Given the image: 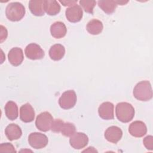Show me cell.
Masks as SVG:
<instances>
[{
	"mask_svg": "<svg viewBox=\"0 0 153 153\" xmlns=\"http://www.w3.org/2000/svg\"><path fill=\"white\" fill-rule=\"evenodd\" d=\"M133 106L127 102L118 103L115 108V114L117 119L122 123H128L134 116Z\"/></svg>",
	"mask_w": 153,
	"mask_h": 153,
	"instance_id": "6da1fadb",
	"label": "cell"
},
{
	"mask_svg": "<svg viewBox=\"0 0 153 153\" xmlns=\"http://www.w3.org/2000/svg\"><path fill=\"white\" fill-rule=\"evenodd\" d=\"M134 97L140 101H148L152 98V90L148 81H142L138 82L133 89Z\"/></svg>",
	"mask_w": 153,
	"mask_h": 153,
	"instance_id": "7a4b0ae2",
	"label": "cell"
},
{
	"mask_svg": "<svg viewBox=\"0 0 153 153\" xmlns=\"http://www.w3.org/2000/svg\"><path fill=\"white\" fill-rule=\"evenodd\" d=\"M20 118L24 123H30L35 118V111L30 104L27 103L20 109Z\"/></svg>",
	"mask_w": 153,
	"mask_h": 153,
	"instance_id": "5bb4252c",
	"label": "cell"
},
{
	"mask_svg": "<svg viewBox=\"0 0 153 153\" xmlns=\"http://www.w3.org/2000/svg\"><path fill=\"white\" fill-rule=\"evenodd\" d=\"M65 16L69 22L71 23L78 22L82 18L83 12L82 8L77 4H75L66 10Z\"/></svg>",
	"mask_w": 153,
	"mask_h": 153,
	"instance_id": "9c48e42d",
	"label": "cell"
},
{
	"mask_svg": "<svg viewBox=\"0 0 153 153\" xmlns=\"http://www.w3.org/2000/svg\"><path fill=\"white\" fill-rule=\"evenodd\" d=\"M29 8L35 16H42L45 14L44 0H30L29 2Z\"/></svg>",
	"mask_w": 153,
	"mask_h": 153,
	"instance_id": "e0dca14e",
	"label": "cell"
},
{
	"mask_svg": "<svg viewBox=\"0 0 153 153\" xmlns=\"http://www.w3.org/2000/svg\"><path fill=\"white\" fill-rule=\"evenodd\" d=\"M88 143V137L86 134L81 132H75L69 139L71 146L75 149L84 148Z\"/></svg>",
	"mask_w": 153,
	"mask_h": 153,
	"instance_id": "52a82bcc",
	"label": "cell"
},
{
	"mask_svg": "<svg viewBox=\"0 0 153 153\" xmlns=\"http://www.w3.org/2000/svg\"><path fill=\"white\" fill-rule=\"evenodd\" d=\"M28 142L33 148L41 149L47 145L48 139L47 136L44 134L38 132H33L29 135Z\"/></svg>",
	"mask_w": 153,
	"mask_h": 153,
	"instance_id": "8992f818",
	"label": "cell"
},
{
	"mask_svg": "<svg viewBox=\"0 0 153 153\" xmlns=\"http://www.w3.org/2000/svg\"><path fill=\"white\" fill-rule=\"evenodd\" d=\"M26 56L30 60H39L42 59L45 53L41 47L37 44L30 43L28 44L25 50Z\"/></svg>",
	"mask_w": 153,
	"mask_h": 153,
	"instance_id": "ba28073f",
	"label": "cell"
},
{
	"mask_svg": "<svg viewBox=\"0 0 153 153\" xmlns=\"http://www.w3.org/2000/svg\"><path fill=\"white\" fill-rule=\"evenodd\" d=\"M83 152H97V151L96 149H94V148L93 147L90 146L87 148V149L83 151Z\"/></svg>",
	"mask_w": 153,
	"mask_h": 153,
	"instance_id": "f546056e",
	"label": "cell"
},
{
	"mask_svg": "<svg viewBox=\"0 0 153 153\" xmlns=\"http://www.w3.org/2000/svg\"><path fill=\"white\" fill-rule=\"evenodd\" d=\"M7 18L12 22L20 21L25 14V8L23 5L18 2L8 4L5 9Z\"/></svg>",
	"mask_w": 153,
	"mask_h": 153,
	"instance_id": "3957f363",
	"label": "cell"
},
{
	"mask_svg": "<svg viewBox=\"0 0 153 153\" xmlns=\"http://www.w3.org/2000/svg\"><path fill=\"white\" fill-rule=\"evenodd\" d=\"M123 131L117 126H111L105 132V137L109 142L117 143L122 137Z\"/></svg>",
	"mask_w": 153,
	"mask_h": 153,
	"instance_id": "7c38bea8",
	"label": "cell"
},
{
	"mask_svg": "<svg viewBox=\"0 0 153 153\" xmlns=\"http://www.w3.org/2000/svg\"><path fill=\"white\" fill-rule=\"evenodd\" d=\"M114 106L111 102H103L99 106L98 108L99 115L103 120H113L114 118Z\"/></svg>",
	"mask_w": 153,
	"mask_h": 153,
	"instance_id": "8fae6325",
	"label": "cell"
},
{
	"mask_svg": "<svg viewBox=\"0 0 153 153\" xmlns=\"http://www.w3.org/2000/svg\"><path fill=\"white\" fill-rule=\"evenodd\" d=\"M0 152H16L14 146L10 143H2L0 145Z\"/></svg>",
	"mask_w": 153,
	"mask_h": 153,
	"instance_id": "484cf974",
	"label": "cell"
},
{
	"mask_svg": "<svg viewBox=\"0 0 153 153\" xmlns=\"http://www.w3.org/2000/svg\"><path fill=\"white\" fill-rule=\"evenodd\" d=\"M128 131L134 137H141L146 134L147 127L143 121H135L130 124Z\"/></svg>",
	"mask_w": 153,
	"mask_h": 153,
	"instance_id": "30bf717a",
	"label": "cell"
},
{
	"mask_svg": "<svg viewBox=\"0 0 153 153\" xmlns=\"http://www.w3.org/2000/svg\"><path fill=\"white\" fill-rule=\"evenodd\" d=\"M9 62L14 66H17L21 65L24 57L23 50L19 47H14L11 48L8 54Z\"/></svg>",
	"mask_w": 153,
	"mask_h": 153,
	"instance_id": "4fadbf2b",
	"label": "cell"
},
{
	"mask_svg": "<svg viewBox=\"0 0 153 153\" xmlns=\"http://www.w3.org/2000/svg\"><path fill=\"white\" fill-rule=\"evenodd\" d=\"M96 4V2L93 0H81L79 1V4L83 10L86 13L90 14H93Z\"/></svg>",
	"mask_w": 153,
	"mask_h": 153,
	"instance_id": "cb8c5ba5",
	"label": "cell"
},
{
	"mask_svg": "<svg viewBox=\"0 0 153 153\" xmlns=\"http://www.w3.org/2000/svg\"><path fill=\"white\" fill-rule=\"evenodd\" d=\"M97 3L99 7L108 14H112L118 5L116 1L113 0L99 1Z\"/></svg>",
	"mask_w": 153,
	"mask_h": 153,
	"instance_id": "7402d4cb",
	"label": "cell"
},
{
	"mask_svg": "<svg viewBox=\"0 0 153 153\" xmlns=\"http://www.w3.org/2000/svg\"><path fill=\"white\" fill-rule=\"evenodd\" d=\"M5 134L7 139L12 141L19 139L22 134V131L21 128L18 125L11 123L5 128Z\"/></svg>",
	"mask_w": 153,
	"mask_h": 153,
	"instance_id": "2e32d148",
	"label": "cell"
},
{
	"mask_svg": "<svg viewBox=\"0 0 153 153\" xmlns=\"http://www.w3.org/2000/svg\"><path fill=\"white\" fill-rule=\"evenodd\" d=\"M65 54V48L63 45L56 44L51 47L49 50V56L51 59L54 61L61 60Z\"/></svg>",
	"mask_w": 153,
	"mask_h": 153,
	"instance_id": "ac0fdd59",
	"label": "cell"
},
{
	"mask_svg": "<svg viewBox=\"0 0 153 153\" xmlns=\"http://www.w3.org/2000/svg\"><path fill=\"white\" fill-rule=\"evenodd\" d=\"M103 26L100 20L97 19H92L87 25L86 29L88 32L91 35H98L103 30Z\"/></svg>",
	"mask_w": 153,
	"mask_h": 153,
	"instance_id": "44dd1931",
	"label": "cell"
},
{
	"mask_svg": "<svg viewBox=\"0 0 153 153\" xmlns=\"http://www.w3.org/2000/svg\"><path fill=\"white\" fill-rule=\"evenodd\" d=\"M7 117L10 120H14L18 117L19 111L17 104L13 101H8L4 107Z\"/></svg>",
	"mask_w": 153,
	"mask_h": 153,
	"instance_id": "ffe728a7",
	"label": "cell"
},
{
	"mask_svg": "<svg viewBox=\"0 0 153 153\" xmlns=\"http://www.w3.org/2000/svg\"><path fill=\"white\" fill-rule=\"evenodd\" d=\"M117 5H125L126 4H127V2H128V1H115Z\"/></svg>",
	"mask_w": 153,
	"mask_h": 153,
	"instance_id": "4dcf8cb0",
	"label": "cell"
},
{
	"mask_svg": "<svg viewBox=\"0 0 153 153\" xmlns=\"http://www.w3.org/2000/svg\"><path fill=\"white\" fill-rule=\"evenodd\" d=\"M77 100L76 94L74 90L65 91L59 99V105L62 109H69L76 104Z\"/></svg>",
	"mask_w": 153,
	"mask_h": 153,
	"instance_id": "5b68a950",
	"label": "cell"
},
{
	"mask_svg": "<svg viewBox=\"0 0 153 153\" xmlns=\"http://www.w3.org/2000/svg\"><path fill=\"white\" fill-rule=\"evenodd\" d=\"M53 120V117L50 112H43L36 117L35 126L40 131L45 132L51 129Z\"/></svg>",
	"mask_w": 153,
	"mask_h": 153,
	"instance_id": "277c9868",
	"label": "cell"
},
{
	"mask_svg": "<svg viewBox=\"0 0 153 153\" xmlns=\"http://www.w3.org/2000/svg\"><path fill=\"white\" fill-rule=\"evenodd\" d=\"M64 123L65 122L60 119L54 120L51 127V131L54 133H60Z\"/></svg>",
	"mask_w": 153,
	"mask_h": 153,
	"instance_id": "d4e9b609",
	"label": "cell"
},
{
	"mask_svg": "<svg viewBox=\"0 0 153 153\" xmlns=\"http://www.w3.org/2000/svg\"><path fill=\"white\" fill-rule=\"evenodd\" d=\"M8 32L7 29L3 26L2 25H1V33H0V42L2 43L4 41H5L7 37Z\"/></svg>",
	"mask_w": 153,
	"mask_h": 153,
	"instance_id": "83f0119b",
	"label": "cell"
},
{
	"mask_svg": "<svg viewBox=\"0 0 153 153\" xmlns=\"http://www.w3.org/2000/svg\"><path fill=\"white\" fill-rule=\"evenodd\" d=\"M143 143L145 147L148 149L152 151L153 149V137L151 135L146 136L143 140Z\"/></svg>",
	"mask_w": 153,
	"mask_h": 153,
	"instance_id": "4316f807",
	"label": "cell"
},
{
	"mask_svg": "<svg viewBox=\"0 0 153 153\" xmlns=\"http://www.w3.org/2000/svg\"><path fill=\"white\" fill-rule=\"evenodd\" d=\"M45 12L50 16H55L60 11V5L59 2L54 0H44Z\"/></svg>",
	"mask_w": 153,
	"mask_h": 153,
	"instance_id": "d6986e66",
	"label": "cell"
},
{
	"mask_svg": "<svg viewBox=\"0 0 153 153\" xmlns=\"http://www.w3.org/2000/svg\"><path fill=\"white\" fill-rule=\"evenodd\" d=\"M67 32L65 25L62 22H56L50 26V33L53 37L59 39L64 37Z\"/></svg>",
	"mask_w": 153,
	"mask_h": 153,
	"instance_id": "9a60e30c",
	"label": "cell"
},
{
	"mask_svg": "<svg viewBox=\"0 0 153 153\" xmlns=\"http://www.w3.org/2000/svg\"><path fill=\"white\" fill-rule=\"evenodd\" d=\"M59 2L62 4L64 6H72L75 4H76L77 0H69V1H59Z\"/></svg>",
	"mask_w": 153,
	"mask_h": 153,
	"instance_id": "f1b7e54d",
	"label": "cell"
},
{
	"mask_svg": "<svg viewBox=\"0 0 153 153\" xmlns=\"http://www.w3.org/2000/svg\"><path fill=\"white\" fill-rule=\"evenodd\" d=\"M76 132V127L71 123H64L60 130V133L65 136L71 137Z\"/></svg>",
	"mask_w": 153,
	"mask_h": 153,
	"instance_id": "603a6c76",
	"label": "cell"
}]
</instances>
